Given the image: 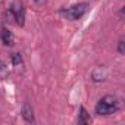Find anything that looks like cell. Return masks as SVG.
Here are the masks:
<instances>
[{"label": "cell", "instance_id": "obj_11", "mask_svg": "<svg viewBox=\"0 0 125 125\" xmlns=\"http://www.w3.org/2000/svg\"><path fill=\"white\" fill-rule=\"evenodd\" d=\"M32 2H34V3H37L38 6H44V5L47 3V0H32Z\"/></svg>", "mask_w": 125, "mask_h": 125}, {"label": "cell", "instance_id": "obj_8", "mask_svg": "<svg viewBox=\"0 0 125 125\" xmlns=\"http://www.w3.org/2000/svg\"><path fill=\"white\" fill-rule=\"evenodd\" d=\"M12 63L15 68H22L24 66V60H22V56L19 53H13L12 54Z\"/></svg>", "mask_w": 125, "mask_h": 125}, {"label": "cell", "instance_id": "obj_1", "mask_svg": "<svg viewBox=\"0 0 125 125\" xmlns=\"http://www.w3.org/2000/svg\"><path fill=\"white\" fill-rule=\"evenodd\" d=\"M121 104H119V100L118 97L112 96V94H107L104 97H102L97 104H96V113L97 115H112V113H116L119 110Z\"/></svg>", "mask_w": 125, "mask_h": 125}, {"label": "cell", "instance_id": "obj_4", "mask_svg": "<svg viewBox=\"0 0 125 125\" xmlns=\"http://www.w3.org/2000/svg\"><path fill=\"white\" fill-rule=\"evenodd\" d=\"M21 113H22V118H24L27 122H30V124H34V122H35V119H34V112H32V107L30 106V103H28V102H24V104H22V109H21Z\"/></svg>", "mask_w": 125, "mask_h": 125}, {"label": "cell", "instance_id": "obj_12", "mask_svg": "<svg viewBox=\"0 0 125 125\" xmlns=\"http://www.w3.org/2000/svg\"><path fill=\"white\" fill-rule=\"evenodd\" d=\"M124 10H125V8L122 6V8H121V10H119V16H121V19H124Z\"/></svg>", "mask_w": 125, "mask_h": 125}, {"label": "cell", "instance_id": "obj_5", "mask_svg": "<svg viewBox=\"0 0 125 125\" xmlns=\"http://www.w3.org/2000/svg\"><path fill=\"white\" fill-rule=\"evenodd\" d=\"M0 38H2V43L5 44V46H13V41H15V38H13V34L8 30V28H2V31H0Z\"/></svg>", "mask_w": 125, "mask_h": 125}, {"label": "cell", "instance_id": "obj_6", "mask_svg": "<svg viewBox=\"0 0 125 125\" xmlns=\"http://www.w3.org/2000/svg\"><path fill=\"white\" fill-rule=\"evenodd\" d=\"M106 75H107L106 69L102 68V66H99V68H96V69L91 72V80H93L94 83H100V81H104V80H106Z\"/></svg>", "mask_w": 125, "mask_h": 125}, {"label": "cell", "instance_id": "obj_7", "mask_svg": "<svg viewBox=\"0 0 125 125\" xmlns=\"http://www.w3.org/2000/svg\"><path fill=\"white\" fill-rule=\"evenodd\" d=\"M78 124H90V115L87 113L85 107H80V116H78Z\"/></svg>", "mask_w": 125, "mask_h": 125}, {"label": "cell", "instance_id": "obj_2", "mask_svg": "<svg viewBox=\"0 0 125 125\" xmlns=\"http://www.w3.org/2000/svg\"><path fill=\"white\" fill-rule=\"evenodd\" d=\"M87 10H88V5L87 3H78V5L69 6L66 9H62L60 13L63 15L66 19H69V21H78L87 13Z\"/></svg>", "mask_w": 125, "mask_h": 125}, {"label": "cell", "instance_id": "obj_9", "mask_svg": "<svg viewBox=\"0 0 125 125\" xmlns=\"http://www.w3.org/2000/svg\"><path fill=\"white\" fill-rule=\"evenodd\" d=\"M118 53L119 54H125V38L121 37L118 41Z\"/></svg>", "mask_w": 125, "mask_h": 125}, {"label": "cell", "instance_id": "obj_3", "mask_svg": "<svg viewBox=\"0 0 125 125\" xmlns=\"http://www.w3.org/2000/svg\"><path fill=\"white\" fill-rule=\"evenodd\" d=\"M9 10H10L12 16H13L15 22L22 27L25 24V6H24V3L21 2V0H15V2L10 5Z\"/></svg>", "mask_w": 125, "mask_h": 125}, {"label": "cell", "instance_id": "obj_10", "mask_svg": "<svg viewBox=\"0 0 125 125\" xmlns=\"http://www.w3.org/2000/svg\"><path fill=\"white\" fill-rule=\"evenodd\" d=\"M6 75H8V68H6V65L3 63V60H0V77L5 78Z\"/></svg>", "mask_w": 125, "mask_h": 125}]
</instances>
